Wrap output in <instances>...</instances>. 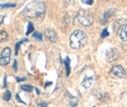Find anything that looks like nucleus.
Segmentation results:
<instances>
[{"instance_id": "nucleus-7", "label": "nucleus", "mask_w": 127, "mask_h": 107, "mask_svg": "<svg viewBox=\"0 0 127 107\" xmlns=\"http://www.w3.org/2000/svg\"><path fill=\"white\" fill-rule=\"evenodd\" d=\"M115 11H116L115 8H110V9H108V10L105 12V14H104V17H103V19H102V21H101V24H102V25H105V24L110 20V18H111V16L115 13Z\"/></svg>"}, {"instance_id": "nucleus-20", "label": "nucleus", "mask_w": 127, "mask_h": 107, "mask_svg": "<svg viewBox=\"0 0 127 107\" xmlns=\"http://www.w3.org/2000/svg\"><path fill=\"white\" fill-rule=\"evenodd\" d=\"M82 3L84 4H87V5H92L94 3V0H81Z\"/></svg>"}, {"instance_id": "nucleus-3", "label": "nucleus", "mask_w": 127, "mask_h": 107, "mask_svg": "<svg viewBox=\"0 0 127 107\" xmlns=\"http://www.w3.org/2000/svg\"><path fill=\"white\" fill-rule=\"evenodd\" d=\"M76 18H77V21L79 22V24L83 27H89L94 23V18H93L92 14L84 9H80L77 13Z\"/></svg>"}, {"instance_id": "nucleus-8", "label": "nucleus", "mask_w": 127, "mask_h": 107, "mask_svg": "<svg viewBox=\"0 0 127 107\" xmlns=\"http://www.w3.org/2000/svg\"><path fill=\"white\" fill-rule=\"evenodd\" d=\"M45 35L47 36V38L51 41V42H56L58 39V35L56 33V31L52 29H47L45 31Z\"/></svg>"}, {"instance_id": "nucleus-2", "label": "nucleus", "mask_w": 127, "mask_h": 107, "mask_svg": "<svg viewBox=\"0 0 127 107\" xmlns=\"http://www.w3.org/2000/svg\"><path fill=\"white\" fill-rule=\"evenodd\" d=\"M87 36L85 31H81V30H75L71 33L70 37H69V42L70 46L73 49H78L81 46H83L86 42Z\"/></svg>"}, {"instance_id": "nucleus-5", "label": "nucleus", "mask_w": 127, "mask_h": 107, "mask_svg": "<svg viewBox=\"0 0 127 107\" xmlns=\"http://www.w3.org/2000/svg\"><path fill=\"white\" fill-rule=\"evenodd\" d=\"M111 74L113 76L117 77V78H126V72L124 70V68L120 65H115L111 68Z\"/></svg>"}, {"instance_id": "nucleus-22", "label": "nucleus", "mask_w": 127, "mask_h": 107, "mask_svg": "<svg viewBox=\"0 0 127 107\" xmlns=\"http://www.w3.org/2000/svg\"><path fill=\"white\" fill-rule=\"evenodd\" d=\"M38 104H39L41 107H48V104L47 103H45V102H39Z\"/></svg>"}, {"instance_id": "nucleus-27", "label": "nucleus", "mask_w": 127, "mask_h": 107, "mask_svg": "<svg viewBox=\"0 0 127 107\" xmlns=\"http://www.w3.org/2000/svg\"><path fill=\"white\" fill-rule=\"evenodd\" d=\"M2 1H4V0H2Z\"/></svg>"}, {"instance_id": "nucleus-18", "label": "nucleus", "mask_w": 127, "mask_h": 107, "mask_svg": "<svg viewBox=\"0 0 127 107\" xmlns=\"http://www.w3.org/2000/svg\"><path fill=\"white\" fill-rule=\"evenodd\" d=\"M16 6V4H2L1 5V8L3 9V8H12V7H15Z\"/></svg>"}, {"instance_id": "nucleus-12", "label": "nucleus", "mask_w": 127, "mask_h": 107, "mask_svg": "<svg viewBox=\"0 0 127 107\" xmlns=\"http://www.w3.org/2000/svg\"><path fill=\"white\" fill-rule=\"evenodd\" d=\"M64 64H65V69H66V76H69L70 68H69V58L68 57L64 60Z\"/></svg>"}, {"instance_id": "nucleus-15", "label": "nucleus", "mask_w": 127, "mask_h": 107, "mask_svg": "<svg viewBox=\"0 0 127 107\" xmlns=\"http://www.w3.org/2000/svg\"><path fill=\"white\" fill-rule=\"evenodd\" d=\"M4 99L6 101H9L11 99V92H10V91H6L5 94H4Z\"/></svg>"}, {"instance_id": "nucleus-11", "label": "nucleus", "mask_w": 127, "mask_h": 107, "mask_svg": "<svg viewBox=\"0 0 127 107\" xmlns=\"http://www.w3.org/2000/svg\"><path fill=\"white\" fill-rule=\"evenodd\" d=\"M65 93H66V96L69 98V105H70L71 107H76L77 102H78L77 98H76V97H74V96H72L69 92H65Z\"/></svg>"}, {"instance_id": "nucleus-24", "label": "nucleus", "mask_w": 127, "mask_h": 107, "mask_svg": "<svg viewBox=\"0 0 127 107\" xmlns=\"http://www.w3.org/2000/svg\"><path fill=\"white\" fill-rule=\"evenodd\" d=\"M14 70L17 71V61L14 62Z\"/></svg>"}, {"instance_id": "nucleus-19", "label": "nucleus", "mask_w": 127, "mask_h": 107, "mask_svg": "<svg viewBox=\"0 0 127 107\" xmlns=\"http://www.w3.org/2000/svg\"><path fill=\"white\" fill-rule=\"evenodd\" d=\"M26 40V39H25ZM25 40H22V41H20V42H18L16 44V51H15V53H16V55H18V53H19V47H20V45L25 41Z\"/></svg>"}, {"instance_id": "nucleus-4", "label": "nucleus", "mask_w": 127, "mask_h": 107, "mask_svg": "<svg viewBox=\"0 0 127 107\" xmlns=\"http://www.w3.org/2000/svg\"><path fill=\"white\" fill-rule=\"evenodd\" d=\"M10 56H11V49L9 47H5L0 56V64L1 66H6L10 62Z\"/></svg>"}, {"instance_id": "nucleus-17", "label": "nucleus", "mask_w": 127, "mask_h": 107, "mask_svg": "<svg viewBox=\"0 0 127 107\" xmlns=\"http://www.w3.org/2000/svg\"><path fill=\"white\" fill-rule=\"evenodd\" d=\"M107 36H109V31L107 29H105L103 32L101 33V38H105V37H107Z\"/></svg>"}, {"instance_id": "nucleus-21", "label": "nucleus", "mask_w": 127, "mask_h": 107, "mask_svg": "<svg viewBox=\"0 0 127 107\" xmlns=\"http://www.w3.org/2000/svg\"><path fill=\"white\" fill-rule=\"evenodd\" d=\"M6 37H7V33H6V31H1V41H3L4 38H6Z\"/></svg>"}, {"instance_id": "nucleus-26", "label": "nucleus", "mask_w": 127, "mask_h": 107, "mask_svg": "<svg viewBox=\"0 0 127 107\" xmlns=\"http://www.w3.org/2000/svg\"><path fill=\"white\" fill-rule=\"evenodd\" d=\"M3 19H4V16L1 15V24H3Z\"/></svg>"}, {"instance_id": "nucleus-13", "label": "nucleus", "mask_w": 127, "mask_h": 107, "mask_svg": "<svg viewBox=\"0 0 127 107\" xmlns=\"http://www.w3.org/2000/svg\"><path fill=\"white\" fill-rule=\"evenodd\" d=\"M33 38H36L37 40H39V41H41L42 40V34L40 33V32H38V31H35L34 33H33Z\"/></svg>"}, {"instance_id": "nucleus-1", "label": "nucleus", "mask_w": 127, "mask_h": 107, "mask_svg": "<svg viewBox=\"0 0 127 107\" xmlns=\"http://www.w3.org/2000/svg\"><path fill=\"white\" fill-rule=\"evenodd\" d=\"M45 4L40 0H33L28 4L23 12L24 16L32 22H41L45 16Z\"/></svg>"}, {"instance_id": "nucleus-9", "label": "nucleus", "mask_w": 127, "mask_h": 107, "mask_svg": "<svg viewBox=\"0 0 127 107\" xmlns=\"http://www.w3.org/2000/svg\"><path fill=\"white\" fill-rule=\"evenodd\" d=\"M119 37L122 41H127V24L123 25L119 29Z\"/></svg>"}, {"instance_id": "nucleus-16", "label": "nucleus", "mask_w": 127, "mask_h": 107, "mask_svg": "<svg viewBox=\"0 0 127 107\" xmlns=\"http://www.w3.org/2000/svg\"><path fill=\"white\" fill-rule=\"evenodd\" d=\"M33 31V25L32 23H29V26H28V31H27V34H30L31 32Z\"/></svg>"}, {"instance_id": "nucleus-23", "label": "nucleus", "mask_w": 127, "mask_h": 107, "mask_svg": "<svg viewBox=\"0 0 127 107\" xmlns=\"http://www.w3.org/2000/svg\"><path fill=\"white\" fill-rule=\"evenodd\" d=\"M22 81H26V80H25V78H22V79L18 78V79H17V82H22Z\"/></svg>"}, {"instance_id": "nucleus-14", "label": "nucleus", "mask_w": 127, "mask_h": 107, "mask_svg": "<svg viewBox=\"0 0 127 107\" xmlns=\"http://www.w3.org/2000/svg\"><path fill=\"white\" fill-rule=\"evenodd\" d=\"M21 88L23 91H26V92H32L33 90V87H32V86H22Z\"/></svg>"}, {"instance_id": "nucleus-6", "label": "nucleus", "mask_w": 127, "mask_h": 107, "mask_svg": "<svg viewBox=\"0 0 127 107\" xmlns=\"http://www.w3.org/2000/svg\"><path fill=\"white\" fill-rule=\"evenodd\" d=\"M119 58V52L115 48H111V50L107 53V60L108 62H113Z\"/></svg>"}, {"instance_id": "nucleus-25", "label": "nucleus", "mask_w": 127, "mask_h": 107, "mask_svg": "<svg viewBox=\"0 0 127 107\" xmlns=\"http://www.w3.org/2000/svg\"><path fill=\"white\" fill-rule=\"evenodd\" d=\"M17 99H18V100H19L21 103H24V101H22V100L20 99V97H19V94H17Z\"/></svg>"}, {"instance_id": "nucleus-10", "label": "nucleus", "mask_w": 127, "mask_h": 107, "mask_svg": "<svg viewBox=\"0 0 127 107\" xmlns=\"http://www.w3.org/2000/svg\"><path fill=\"white\" fill-rule=\"evenodd\" d=\"M92 84H93V77H85V79H84L83 82L81 83L82 87H83L84 89H86V90L90 89L91 86H92Z\"/></svg>"}]
</instances>
